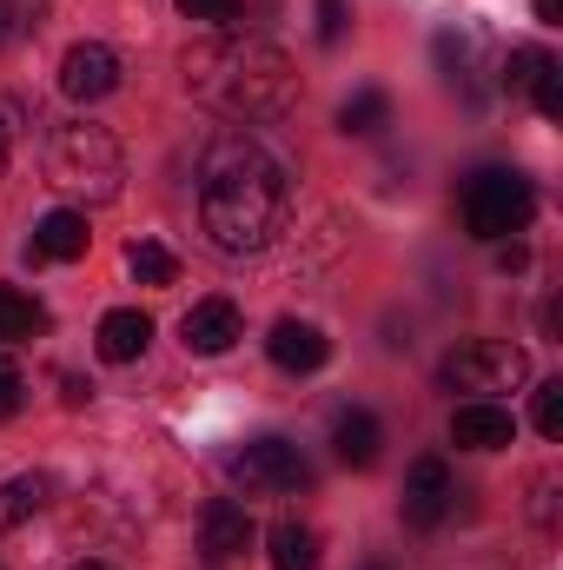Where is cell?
Segmentation results:
<instances>
[{"mask_svg":"<svg viewBox=\"0 0 563 570\" xmlns=\"http://www.w3.org/2000/svg\"><path fill=\"white\" fill-rule=\"evenodd\" d=\"M292 219V179L253 134H219L199 153V226L219 253H266Z\"/></svg>","mask_w":563,"mask_h":570,"instance_id":"1","label":"cell"},{"mask_svg":"<svg viewBox=\"0 0 563 570\" xmlns=\"http://www.w3.org/2000/svg\"><path fill=\"white\" fill-rule=\"evenodd\" d=\"M179 73H186V94L199 107H213L219 120H239V127H266V120H285L298 107L292 60L273 40H259V33L219 27V33H206V40L186 47Z\"/></svg>","mask_w":563,"mask_h":570,"instance_id":"2","label":"cell"},{"mask_svg":"<svg viewBox=\"0 0 563 570\" xmlns=\"http://www.w3.org/2000/svg\"><path fill=\"white\" fill-rule=\"evenodd\" d=\"M47 179L67 193V199H80V206H107V199H120V186H127V153L120 140L107 134V127H60L53 146H47Z\"/></svg>","mask_w":563,"mask_h":570,"instance_id":"3","label":"cell"},{"mask_svg":"<svg viewBox=\"0 0 563 570\" xmlns=\"http://www.w3.org/2000/svg\"><path fill=\"white\" fill-rule=\"evenodd\" d=\"M457 206H464L471 239H517V233L537 219V193H531V179L511 173V166H477V173L464 179Z\"/></svg>","mask_w":563,"mask_h":570,"instance_id":"4","label":"cell"},{"mask_svg":"<svg viewBox=\"0 0 563 570\" xmlns=\"http://www.w3.org/2000/svg\"><path fill=\"white\" fill-rule=\"evenodd\" d=\"M524 379H531V358H524V345H511V338H457V345L444 352V365H437V385H444V392H477V399L517 392Z\"/></svg>","mask_w":563,"mask_h":570,"instance_id":"5","label":"cell"},{"mask_svg":"<svg viewBox=\"0 0 563 570\" xmlns=\"http://www.w3.org/2000/svg\"><path fill=\"white\" fill-rule=\"evenodd\" d=\"M305 478H312V471H305L298 444H285V438H246V451H233V484H246V491H259V498L298 491Z\"/></svg>","mask_w":563,"mask_h":570,"instance_id":"6","label":"cell"},{"mask_svg":"<svg viewBox=\"0 0 563 570\" xmlns=\"http://www.w3.org/2000/svg\"><path fill=\"white\" fill-rule=\"evenodd\" d=\"M120 87V53L107 47V40H73L67 53H60V94L73 100V107H93V100H107Z\"/></svg>","mask_w":563,"mask_h":570,"instance_id":"7","label":"cell"},{"mask_svg":"<svg viewBox=\"0 0 563 570\" xmlns=\"http://www.w3.org/2000/svg\"><path fill=\"white\" fill-rule=\"evenodd\" d=\"M179 338H186V352L219 358V352H233V345L246 338V312H239L233 298H199V305L179 318Z\"/></svg>","mask_w":563,"mask_h":570,"instance_id":"8","label":"cell"},{"mask_svg":"<svg viewBox=\"0 0 563 570\" xmlns=\"http://www.w3.org/2000/svg\"><path fill=\"white\" fill-rule=\"evenodd\" d=\"M451 498H457V478H451V464H444V458H418V464L405 471V524H412V531L444 524Z\"/></svg>","mask_w":563,"mask_h":570,"instance_id":"9","label":"cell"},{"mask_svg":"<svg viewBox=\"0 0 563 570\" xmlns=\"http://www.w3.org/2000/svg\"><path fill=\"white\" fill-rule=\"evenodd\" d=\"M253 551V511L233 504V498H213L206 518H199V558L206 564H233Z\"/></svg>","mask_w":563,"mask_h":570,"instance_id":"10","label":"cell"},{"mask_svg":"<svg viewBox=\"0 0 563 570\" xmlns=\"http://www.w3.org/2000/svg\"><path fill=\"white\" fill-rule=\"evenodd\" d=\"M511 438H517V419L491 399H471L451 412V444H464V451H504Z\"/></svg>","mask_w":563,"mask_h":570,"instance_id":"11","label":"cell"},{"mask_svg":"<svg viewBox=\"0 0 563 570\" xmlns=\"http://www.w3.org/2000/svg\"><path fill=\"white\" fill-rule=\"evenodd\" d=\"M266 352H273L279 372H318V365L332 358V338H325L312 318H279L273 338H266Z\"/></svg>","mask_w":563,"mask_h":570,"instance_id":"12","label":"cell"},{"mask_svg":"<svg viewBox=\"0 0 563 570\" xmlns=\"http://www.w3.org/2000/svg\"><path fill=\"white\" fill-rule=\"evenodd\" d=\"M87 213H73V206H60V213H47L40 226H33V239H27V259L40 266V259H87Z\"/></svg>","mask_w":563,"mask_h":570,"instance_id":"13","label":"cell"},{"mask_svg":"<svg viewBox=\"0 0 563 570\" xmlns=\"http://www.w3.org/2000/svg\"><path fill=\"white\" fill-rule=\"evenodd\" d=\"M378 444H385V425H378L365 405H345V412L332 419V451H338L352 471H372V464H378Z\"/></svg>","mask_w":563,"mask_h":570,"instance_id":"14","label":"cell"},{"mask_svg":"<svg viewBox=\"0 0 563 570\" xmlns=\"http://www.w3.org/2000/svg\"><path fill=\"white\" fill-rule=\"evenodd\" d=\"M146 345H152V318H146L140 305H113L100 318V358L107 365H134Z\"/></svg>","mask_w":563,"mask_h":570,"instance_id":"15","label":"cell"},{"mask_svg":"<svg viewBox=\"0 0 563 570\" xmlns=\"http://www.w3.org/2000/svg\"><path fill=\"white\" fill-rule=\"evenodd\" d=\"M47 498H53V478H47V471L7 478V484H0V531H20L33 511H47Z\"/></svg>","mask_w":563,"mask_h":570,"instance_id":"16","label":"cell"},{"mask_svg":"<svg viewBox=\"0 0 563 570\" xmlns=\"http://www.w3.org/2000/svg\"><path fill=\"white\" fill-rule=\"evenodd\" d=\"M53 318H47V305L40 298H27L20 285H0V345H27V338H40Z\"/></svg>","mask_w":563,"mask_h":570,"instance_id":"17","label":"cell"},{"mask_svg":"<svg viewBox=\"0 0 563 570\" xmlns=\"http://www.w3.org/2000/svg\"><path fill=\"white\" fill-rule=\"evenodd\" d=\"M266 551H273V570H318V538H312L298 518H279V524H273Z\"/></svg>","mask_w":563,"mask_h":570,"instance_id":"18","label":"cell"},{"mask_svg":"<svg viewBox=\"0 0 563 570\" xmlns=\"http://www.w3.org/2000/svg\"><path fill=\"white\" fill-rule=\"evenodd\" d=\"M378 127H392V100H385L378 87H365V94H352V100L338 107V134H352V140H372Z\"/></svg>","mask_w":563,"mask_h":570,"instance_id":"19","label":"cell"},{"mask_svg":"<svg viewBox=\"0 0 563 570\" xmlns=\"http://www.w3.org/2000/svg\"><path fill=\"white\" fill-rule=\"evenodd\" d=\"M127 266H134L140 285H172L179 279V259H172L159 239H134V246H127Z\"/></svg>","mask_w":563,"mask_h":570,"instance_id":"20","label":"cell"},{"mask_svg":"<svg viewBox=\"0 0 563 570\" xmlns=\"http://www.w3.org/2000/svg\"><path fill=\"white\" fill-rule=\"evenodd\" d=\"M40 20H47V0H0V53L20 47V40H33Z\"/></svg>","mask_w":563,"mask_h":570,"instance_id":"21","label":"cell"},{"mask_svg":"<svg viewBox=\"0 0 563 570\" xmlns=\"http://www.w3.org/2000/svg\"><path fill=\"white\" fill-rule=\"evenodd\" d=\"M551 67H557V60H551L544 47H517V53H511V67H504V87H511V94H531Z\"/></svg>","mask_w":563,"mask_h":570,"instance_id":"22","label":"cell"},{"mask_svg":"<svg viewBox=\"0 0 563 570\" xmlns=\"http://www.w3.org/2000/svg\"><path fill=\"white\" fill-rule=\"evenodd\" d=\"M531 425L544 438H563V379H544L537 399H531Z\"/></svg>","mask_w":563,"mask_h":570,"instance_id":"23","label":"cell"},{"mask_svg":"<svg viewBox=\"0 0 563 570\" xmlns=\"http://www.w3.org/2000/svg\"><path fill=\"white\" fill-rule=\"evenodd\" d=\"M20 405H27V379H20V365H13V358H0V425H7V419H20Z\"/></svg>","mask_w":563,"mask_h":570,"instance_id":"24","label":"cell"},{"mask_svg":"<svg viewBox=\"0 0 563 570\" xmlns=\"http://www.w3.org/2000/svg\"><path fill=\"white\" fill-rule=\"evenodd\" d=\"M179 13H186V20H213V27H226V20H239V0H179Z\"/></svg>","mask_w":563,"mask_h":570,"instance_id":"25","label":"cell"},{"mask_svg":"<svg viewBox=\"0 0 563 570\" xmlns=\"http://www.w3.org/2000/svg\"><path fill=\"white\" fill-rule=\"evenodd\" d=\"M531 100H537V114H544V120H563V73H557V67L531 87Z\"/></svg>","mask_w":563,"mask_h":570,"instance_id":"26","label":"cell"},{"mask_svg":"<svg viewBox=\"0 0 563 570\" xmlns=\"http://www.w3.org/2000/svg\"><path fill=\"white\" fill-rule=\"evenodd\" d=\"M345 33V0H318V40H338Z\"/></svg>","mask_w":563,"mask_h":570,"instance_id":"27","label":"cell"},{"mask_svg":"<svg viewBox=\"0 0 563 570\" xmlns=\"http://www.w3.org/2000/svg\"><path fill=\"white\" fill-rule=\"evenodd\" d=\"M437 60H444V67H464V40H457V33H437Z\"/></svg>","mask_w":563,"mask_h":570,"instance_id":"28","label":"cell"},{"mask_svg":"<svg viewBox=\"0 0 563 570\" xmlns=\"http://www.w3.org/2000/svg\"><path fill=\"white\" fill-rule=\"evenodd\" d=\"M497 266H504V273H524V266H531V253H524V246H517V239H511V246H504V253H497Z\"/></svg>","mask_w":563,"mask_h":570,"instance_id":"29","label":"cell"},{"mask_svg":"<svg viewBox=\"0 0 563 570\" xmlns=\"http://www.w3.org/2000/svg\"><path fill=\"white\" fill-rule=\"evenodd\" d=\"M60 385H67V392H60V399H67V405H87V399H93V385H87V379H73V372H67V379H60Z\"/></svg>","mask_w":563,"mask_h":570,"instance_id":"30","label":"cell"},{"mask_svg":"<svg viewBox=\"0 0 563 570\" xmlns=\"http://www.w3.org/2000/svg\"><path fill=\"white\" fill-rule=\"evenodd\" d=\"M537 20H544V27H557V20H563V0H537Z\"/></svg>","mask_w":563,"mask_h":570,"instance_id":"31","label":"cell"},{"mask_svg":"<svg viewBox=\"0 0 563 570\" xmlns=\"http://www.w3.org/2000/svg\"><path fill=\"white\" fill-rule=\"evenodd\" d=\"M0 179H7V134H0Z\"/></svg>","mask_w":563,"mask_h":570,"instance_id":"32","label":"cell"},{"mask_svg":"<svg viewBox=\"0 0 563 570\" xmlns=\"http://www.w3.org/2000/svg\"><path fill=\"white\" fill-rule=\"evenodd\" d=\"M73 570H113V564H73Z\"/></svg>","mask_w":563,"mask_h":570,"instance_id":"33","label":"cell"},{"mask_svg":"<svg viewBox=\"0 0 563 570\" xmlns=\"http://www.w3.org/2000/svg\"><path fill=\"white\" fill-rule=\"evenodd\" d=\"M365 570H392V564H365Z\"/></svg>","mask_w":563,"mask_h":570,"instance_id":"34","label":"cell"}]
</instances>
